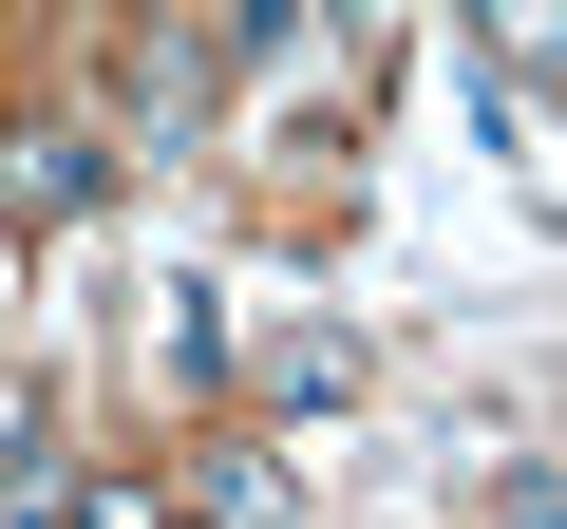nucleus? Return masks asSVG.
<instances>
[{
	"instance_id": "obj_1",
	"label": "nucleus",
	"mask_w": 567,
	"mask_h": 529,
	"mask_svg": "<svg viewBox=\"0 0 567 529\" xmlns=\"http://www.w3.org/2000/svg\"><path fill=\"white\" fill-rule=\"evenodd\" d=\"M20 435H39V397H20V378H0V454H20Z\"/></svg>"
}]
</instances>
